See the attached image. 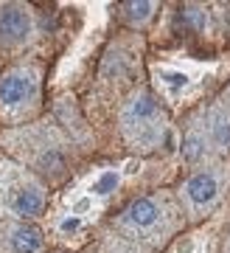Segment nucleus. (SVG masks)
I'll return each instance as SVG.
<instances>
[{
    "label": "nucleus",
    "instance_id": "1",
    "mask_svg": "<svg viewBox=\"0 0 230 253\" xmlns=\"http://www.w3.org/2000/svg\"><path fill=\"white\" fill-rule=\"evenodd\" d=\"M166 129V118L160 113L157 101L149 93H138L124 110V132L135 146L141 149H152L160 144Z\"/></svg>",
    "mask_w": 230,
    "mask_h": 253
},
{
    "label": "nucleus",
    "instance_id": "8",
    "mask_svg": "<svg viewBox=\"0 0 230 253\" xmlns=\"http://www.w3.org/2000/svg\"><path fill=\"white\" fill-rule=\"evenodd\" d=\"M208 132H211V141L222 149H228L230 146V116L228 113H213L211 118V126H208Z\"/></svg>",
    "mask_w": 230,
    "mask_h": 253
},
{
    "label": "nucleus",
    "instance_id": "7",
    "mask_svg": "<svg viewBox=\"0 0 230 253\" xmlns=\"http://www.w3.org/2000/svg\"><path fill=\"white\" fill-rule=\"evenodd\" d=\"M11 248L14 253H37L42 248V234L34 225H17L11 231Z\"/></svg>",
    "mask_w": 230,
    "mask_h": 253
},
{
    "label": "nucleus",
    "instance_id": "5",
    "mask_svg": "<svg viewBox=\"0 0 230 253\" xmlns=\"http://www.w3.org/2000/svg\"><path fill=\"white\" fill-rule=\"evenodd\" d=\"M31 34V17L20 6H3L0 9V40L3 42H20Z\"/></svg>",
    "mask_w": 230,
    "mask_h": 253
},
{
    "label": "nucleus",
    "instance_id": "10",
    "mask_svg": "<svg viewBox=\"0 0 230 253\" xmlns=\"http://www.w3.org/2000/svg\"><path fill=\"white\" fill-rule=\"evenodd\" d=\"M124 9L129 11L132 20H146L152 14V9H154V3H126Z\"/></svg>",
    "mask_w": 230,
    "mask_h": 253
},
{
    "label": "nucleus",
    "instance_id": "3",
    "mask_svg": "<svg viewBox=\"0 0 230 253\" xmlns=\"http://www.w3.org/2000/svg\"><path fill=\"white\" fill-rule=\"evenodd\" d=\"M219 189H222V180L216 172H199L194 174L191 180L186 183V200L188 206L194 208V211H202L213 203V200L219 197Z\"/></svg>",
    "mask_w": 230,
    "mask_h": 253
},
{
    "label": "nucleus",
    "instance_id": "4",
    "mask_svg": "<svg viewBox=\"0 0 230 253\" xmlns=\"http://www.w3.org/2000/svg\"><path fill=\"white\" fill-rule=\"evenodd\" d=\"M9 206H11L14 214H20V217H37V214H42L45 194L37 183L23 180V183H17L14 191L9 194Z\"/></svg>",
    "mask_w": 230,
    "mask_h": 253
},
{
    "label": "nucleus",
    "instance_id": "9",
    "mask_svg": "<svg viewBox=\"0 0 230 253\" xmlns=\"http://www.w3.org/2000/svg\"><path fill=\"white\" fill-rule=\"evenodd\" d=\"M205 141L199 138V132H191V135L186 138V158L188 161H196L199 155H202V149H205Z\"/></svg>",
    "mask_w": 230,
    "mask_h": 253
},
{
    "label": "nucleus",
    "instance_id": "6",
    "mask_svg": "<svg viewBox=\"0 0 230 253\" xmlns=\"http://www.w3.org/2000/svg\"><path fill=\"white\" fill-rule=\"evenodd\" d=\"M126 219H129V225L138 228V231H154V228L163 222V208H160L157 200L141 197L126 208Z\"/></svg>",
    "mask_w": 230,
    "mask_h": 253
},
{
    "label": "nucleus",
    "instance_id": "2",
    "mask_svg": "<svg viewBox=\"0 0 230 253\" xmlns=\"http://www.w3.org/2000/svg\"><path fill=\"white\" fill-rule=\"evenodd\" d=\"M34 93H37V79L26 68H14V71H6L0 76V107L14 110L34 99Z\"/></svg>",
    "mask_w": 230,
    "mask_h": 253
}]
</instances>
